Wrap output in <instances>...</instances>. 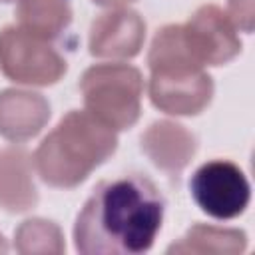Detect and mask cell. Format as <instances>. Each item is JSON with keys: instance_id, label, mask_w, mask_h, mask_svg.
Segmentation results:
<instances>
[{"instance_id": "cell-2", "label": "cell", "mask_w": 255, "mask_h": 255, "mask_svg": "<svg viewBox=\"0 0 255 255\" xmlns=\"http://www.w3.org/2000/svg\"><path fill=\"white\" fill-rule=\"evenodd\" d=\"M116 147V129L86 110H72L40 141L32 155V163L44 183L72 189L86 181Z\"/></svg>"}, {"instance_id": "cell-17", "label": "cell", "mask_w": 255, "mask_h": 255, "mask_svg": "<svg viewBox=\"0 0 255 255\" xmlns=\"http://www.w3.org/2000/svg\"><path fill=\"white\" fill-rule=\"evenodd\" d=\"M92 2L98 4V6H106V8H124L131 2H135V0H92Z\"/></svg>"}, {"instance_id": "cell-3", "label": "cell", "mask_w": 255, "mask_h": 255, "mask_svg": "<svg viewBox=\"0 0 255 255\" xmlns=\"http://www.w3.org/2000/svg\"><path fill=\"white\" fill-rule=\"evenodd\" d=\"M86 112L110 126L128 129L139 120L143 78L129 64H94L80 80Z\"/></svg>"}, {"instance_id": "cell-16", "label": "cell", "mask_w": 255, "mask_h": 255, "mask_svg": "<svg viewBox=\"0 0 255 255\" xmlns=\"http://www.w3.org/2000/svg\"><path fill=\"white\" fill-rule=\"evenodd\" d=\"M229 6V18L233 20L235 28L243 30V32H251L253 30V0H227Z\"/></svg>"}, {"instance_id": "cell-13", "label": "cell", "mask_w": 255, "mask_h": 255, "mask_svg": "<svg viewBox=\"0 0 255 255\" xmlns=\"http://www.w3.org/2000/svg\"><path fill=\"white\" fill-rule=\"evenodd\" d=\"M18 26L44 38L56 40L72 22L68 0H18Z\"/></svg>"}, {"instance_id": "cell-4", "label": "cell", "mask_w": 255, "mask_h": 255, "mask_svg": "<svg viewBox=\"0 0 255 255\" xmlns=\"http://www.w3.org/2000/svg\"><path fill=\"white\" fill-rule=\"evenodd\" d=\"M0 70L26 86H52L68 70L66 58L50 44L18 24L0 30Z\"/></svg>"}, {"instance_id": "cell-7", "label": "cell", "mask_w": 255, "mask_h": 255, "mask_svg": "<svg viewBox=\"0 0 255 255\" xmlns=\"http://www.w3.org/2000/svg\"><path fill=\"white\" fill-rule=\"evenodd\" d=\"M151 104L171 116H197L213 98V80L205 70L189 72H151Z\"/></svg>"}, {"instance_id": "cell-10", "label": "cell", "mask_w": 255, "mask_h": 255, "mask_svg": "<svg viewBox=\"0 0 255 255\" xmlns=\"http://www.w3.org/2000/svg\"><path fill=\"white\" fill-rule=\"evenodd\" d=\"M50 120V104L42 94L26 90L0 92V135L26 141L42 131Z\"/></svg>"}, {"instance_id": "cell-9", "label": "cell", "mask_w": 255, "mask_h": 255, "mask_svg": "<svg viewBox=\"0 0 255 255\" xmlns=\"http://www.w3.org/2000/svg\"><path fill=\"white\" fill-rule=\"evenodd\" d=\"M141 149L161 171L179 173L195 155L197 139L181 124L159 120L141 133Z\"/></svg>"}, {"instance_id": "cell-6", "label": "cell", "mask_w": 255, "mask_h": 255, "mask_svg": "<svg viewBox=\"0 0 255 255\" xmlns=\"http://www.w3.org/2000/svg\"><path fill=\"white\" fill-rule=\"evenodd\" d=\"M183 34L201 66H223L241 52L233 20L215 4L199 6L183 24Z\"/></svg>"}, {"instance_id": "cell-18", "label": "cell", "mask_w": 255, "mask_h": 255, "mask_svg": "<svg viewBox=\"0 0 255 255\" xmlns=\"http://www.w3.org/2000/svg\"><path fill=\"white\" fill-rule=\"evenodd\" d=\"M8 251V243L4 241V237H2V233H0V253H6Z\"/></svg>"}, {"instance_id": "cell-12", "label": "cell", "mask_w": 255, "mask_h": 255, "mask_svg": "<svg viewBox=\"0 0 255 255\" xmlns=\"http://www.w3.org/2000/svg\"><path fill=\"white\" fill-rule=\"evenodd\" d=\"M147 66L151 72H189L203 70L189 50V44L183 34V24H169L157 30L153 36Z\"/></svg>"}, {"instance_id": "cell-5", "label": "cell", "mask_w": 255, "mask_h": 255, "mask_svg": "<svg viewBox=\"0 0 255 255\" xmlns=\"http://www.w3.org/2000/svg\"><path fill=\"white\" fill-rule=\"evenodd\" d=\"M189 191L197 207L215 219L239 217L251 199V185L239 165L229 159H211L195 169Z\"/></svg>"}, {"instance_id": "cell-1", "label": "cell", "mask_w": 255, "mask_h": 255, "mask_svg": "<svg viewBox=\"0 0 255 255\" xmlns=\"http://www.w3.org/2000/svg\"><path fill=\"white\" fill-rule=\"evenodd\" d=\"M165 201L151 179L122 175L100 181L74 225V245L84 255H139L151 249Z\"/></svg>"}, {"instance_id": "cell-11", "label": "cell", "mask_w": 255, "mask_h": 255, "mask_svg": "<svg viewBox=\"0 0 255 255\" xmlns=\"http://www.w3.org/2000/svg\"><path fill=\"white\" fill-rule=\"evenodd\" d=\"M32 157L24 147L0 149V207L10 213L28 211L38 203L32 179Z\"/></svg>"}, {"instance_id": "cell-19", "label": "cell", "mask_w": 255, "mask_h": 255, "mask_svg": "<svg viewBox=\"0 0 255 255\" xmlns=\"http://www.w3.org/2000/svg\"><path fill=\"white\" fill-rule=\"evenodd\" d=\"M0 2H16V0H0Z\"/></svg>"}, {"instance_id": "cell-15", "label": "cell", "mask_w": 255, "mask_h": 255, "mask_svg": "<svg viewBox=\"0 0 255 255\" xmlns=\"http://www.w3.org/2000/svg\"><path fill=\"white\" fill-rule=\"evenodd\" d=\"M14 247L20 253H62L66 249L60 227L40 217L20 223L14 233Z\"/></svg>"}, {"instance_id": "cell-8", "label": "cell", "mask_w": 255, "mask_h": 255, "mask_svg": "<svg viewBox=\"0 0 255 255\" xmlns=\"http://www.w3.org/2000/svg\"><path fill=\"white\" fill-rule=\"evenodd\" d=\"M145 40L143 18L129 8H110L90 26V54L124 60L139 54Z\"/></svg>"}, {"instance_id": "cell-14", "label": "cell", "mask_w": 255, "mask_h": 255, "mask_svg": "<svg viewBox=\"0 0 255 255\" xmlns=\"http://www.w3.org/2000/svg\"><path fill=\"white\" fill-rule=\"evenodd\" d=\"M247 247V237L239 229L215 227V225H193L177 243H173L169 253H243Z\"/></svg>"}]
</instances>
